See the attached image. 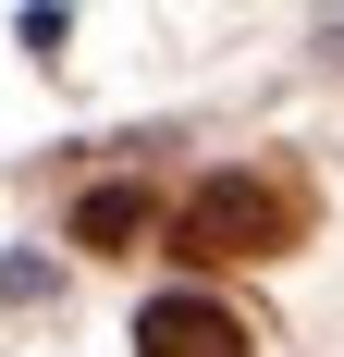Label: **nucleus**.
<instances>
[{
  "label": "nucleus",
  "mask_w": 344,
  "mask_h": 357,
  "mask_svg": "<svg viewBox=\"0 0 344 357\" xmlns=\"http://www.w3.org/2000/svg\"><path fill=\"white\" fill-rule=\"evenodd\" d=\"M308 247V185L283 173V160H258V173H209L185 210H172V259H283Z\"/></svg>",
  "instance_id": "nucleus-1"
},
{
  "label": "nucleus",
  "mask_w": 344,
  "mask_h": 357,
  "mask_svg": "<svg viewBox=\"0 0 344 357\" xmlns=\"http://www.w3.org/2000/svg\"><path fill=\"white\" fill-rule=\"evenodd\" d=\"M136 357H258V345H246L234 308H209V296H160V308L136 321Z\"/></svg>",
  "instance_id": "nucleus-2"
},
{
  "label": "nucleus",
  "mask_w": 344,
  "mask_h": 357,
  "mask_svg": "<svg viewBox=\"0 0 344 357\" xmlns=\"http://www.w3.org/2000/svg\"><path fill=\"white\" fill-rule=\"evenodd\" d=\"M148 234V185H86L74 197V247H136Z\"/></svg>",
  "instance_id": "nucleus-3"
}]
</instances>
